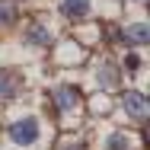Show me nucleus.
<instances>
[{"mask_svg": "<svg viewBox=\"0 0 150 150\" xmlns=\"http://www.w3.org/2000/svg\"><path fill=\"white\" fill-rule=\"evenodd\" d=\"M16 19V6L13 3H0V26H10Z\"/></svg>", "mask_w": 150, "mask_h": 150, "instance_id": "8", "label": "nucleus"}, {"mask_svg": "<svg viewBox=\"0 0 150 150\" xmlns=\"http://www.w3.org/2000/svg\"><path fill=\"white\" fill-rule=\"evenodd\" d=\"M26 42L45 48V45H51V29H48L45 23H29V26H26Z\"/></svg>", "mask_w": 150, "mask_h": 150, "instance_id": "4", "label": "nucleus"}, {"mask_svg": "<svg viewBox=\"0 0 150 150\" xmlns=\"http://www.w3.org/2000/svg\"><path fill=\"white\" fill-rule=\"evenodd\" d=\"M150 38V29L144 23H137V26H128V29L118 32V42H128V45H147Z\"/></svg>", "mask_w": 150, "mask_h": 150, "instance_id": "6", "label": "nucleus"}, {"mask_svg": "<svg viewBox=\"0 0 150 150\" xmlns=\"http://www.w3.org/2000/svg\"><path fill=\"white\" fill-rule=\"evenodd\" d=\"M121 105H125V112L137 121V125H144V121H147V115H150L147 96H144L141 90H125V96H121Z\"/></svg>", "mask_w": 150, "mask_h": 150, "instance_id": "1", "label": "nucleus"}, {"mask_svg": "<svg viewBox=\"0 0 150 150\" xmlns=\"http://www.w3.org/2000/svg\"><path fill=\"white\" fill-rule=\"evenodd\" d=\"M61 16H67V19H86L90 16V0H61Z\"/></svg>", "mask_w": 150, "mask_h": 150, "instance_id": "5", "label": "nucleus"}, {"mask_svg": "<svg viewBox=\"0 0 150 150\" xmlns=\"http://www.w3.org/2000/svg\"><path fill=\"white\" fill-rule=\"evenodd\" d=\"M10 141L19 144V147H29L38 141V121L35 118H16L10 125Z\"/></svg>", "mask_w": 150, "mask_h": 150, "instance_id": "2", "label": "nucleus"}, {"mask_svg": "<svg viewBox=\"0 0 150 150\" xmlns=\"http://www.w3.org/2000/svg\"><path fill=\"white\" fill-rule=\"evenodd\" d=\"M61 150H86V147H83L80 141H70V144H64V147H61Z\"/></svg>", "mask_w": 150, "mask_h": 150, "instance_id": "11", "label": "nucleus"}, {"mask_svg": "<svg viewBox=\"0 0 150 150\" xmlns=\"http://www.w3.org/2000/svg\"><path fill=\"white\" fill-rule=\"evenodd\" d=\"M19 74L16 70H0V99H13L19 93Z\"/></svg>", "mask_w": 150, "mask_h": 150, "instance_id": "7", "label": "nucleus"}, {"mask_svg": "<svg viewBox=\"0 0 150 150\" xmlns=\"http://www.w3.org/2000/svg\"><path fill=\"white\" fill-rule=\"evenodd\" d=\"M54 105H58V112L77 109V105H80V90H77V86H61V90L54 93Z\"/></svg>", "mask_w": 150, "mask_h": 150, "instance_id": "3", "label": "nucleus"}, {"mask_svg": "<svg viewBox=\"0 0 150 150\" xmlns=\"http://www.w3.org/2000/svg\"><path fill=\"white\" fill-rule=\"evenodd\" d=\"M125 67H128V70H137V67H141V58H137V54H128Z\"/></svg>", "mask_w": 150, "mask_h": 150, "instance_id": "10", "label": "nucleus"}, {"mask_svg": "<svg viewBox=\"0 0 150 150\" xmlns=\"http://www.w3.org/2000/svg\"><path fill=\"white\" fill-rule=\"evenodd\" d=\"M109 150H131V147H128V137H125V134H112Z\"/></svg>", "mask_w": 150, "mask_h": 150, "instance_id": "9", "label": "nucleus"}]
</instances>
